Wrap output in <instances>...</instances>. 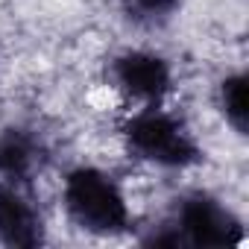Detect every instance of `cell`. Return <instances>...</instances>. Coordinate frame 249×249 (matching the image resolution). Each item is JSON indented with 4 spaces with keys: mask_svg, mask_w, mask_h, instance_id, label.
I'll return each instance as SVG.
<instances>
[{
    "mask_svg": "<svg viewBox=\"0 0 249 249\" xmlns=\"http://www.w3.org/2000/svg\"><path fill=\"white\" fill-rule=\"evenodd\" d=\"M144 240L161 246H234L243 240V223L220 196L188 191L176 196L159 231Z\"/></svg>",
    "mask_w": 249,
    "mask_h": 249,
    "instance_id": "3957f363",
    "label": "cell"
},
{
    "mask_svg": "<svg viewBox=\"0 0 249 249\" xmlns=\"http://www.w3.org/2000/svg\"><path fill=\"white\" fill-rule=\"evenodd\" d=\"M214 103L223 114V120L243 138L246 135V73L243 71H231L226 73L220 82H217V91H214Z\"/></svg>",
    "mask_w": 249,
    "mask_h": 249,
    "instance_id": "ba28073f",
    "label": "cell"
},
{
    "mask_svg": "<svg viewBox=\"0 0 249 249\" xmlns=\"http://www.w3.org/2000/svg\"><path fill=\"white\" fill-rule=\"evenodd\" d=\"M106 82L114 94H120L135 108L161 106L176 88L173 65L161 53L144 47H129L111 56L106 65Z\"/></svg>",
    "mask_w": 249,
    "mask_h": 249,
    "instance_id": "277c9868",
    "label": "cell"
},
{
    "mask_svg": "<svg viewBox=\"0 0 249 249\" xmlns=\"http://www.w3.org/2000/svg\"><path fill=\"white\" fill-rule=\"evenodd\" d=\"M62 208L79 231L94 237H114L132 229V208L123 185L94 164L68 170L62 182Z\"/></svg>",
    "mask_w": 249,
    "mask_h": 249,
    "instance_id": "7a4b0ae2",
    "label": "cell"
},
{
    "mask_svg": "<svg viewBox=\"0 0 249 249\" xmlns=\"http://www.w3.org/2000/svg\"><path fill=\"white\" fill-rule=\"evenodd\" d=\"M123 21L144 33H159L170 27L182 9V0H117Z\"/></svg>",
    "mask_w": 249,
    "mask_h": 249,
    "instance_id": "52a82bcc",
    "label": "cell"
},
{
    "mask_svg": "<svg viewBox=\"0 0 249 249\" xmlns=\"http://www.w3.org/2000/svg\"><path fill=\"white\" fill-rule=\"evenodd\" d=\"M50 159V141L33 123H9L0 129V182L33 188Z\"/></svg>",
    "mask_w": 249,
    "mask_h": 249,
    "instance_id": "5b68a950",
    "label": "cell"
},
{
    "mask_svg": "<svg viewBox=\"0 0 249 249\" xmlns=\"http://www.w3.org/2000/svg\"><path fill=\"white\" fill-rule=\"evenodd\" d=\"M126 153L150 167L188 170L202 161V147L188 120L161 106H141L120 123Z\"/></svg>",
    "mask_w": 249,
    "mask_h": 249,
    "instance_id": "6da1fadb",
    "label": "cell"
},
{
    "mask_svg": "<svg viewBox=\"0 0 249 249\" xmlns=\"http://www.w3.org/2000/svg\"><path fill=\"white\" fill-rule=\"evenodd\" d=\"M41 243H47V223L33 188L0 182V246L36 249Z\"/></svg>",
    "mask_w": 249,
    "mask_h": 249,
    "instance_id": "8992f818",
    "label": "cell"
}]
</instances>
